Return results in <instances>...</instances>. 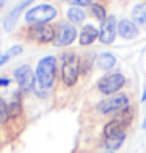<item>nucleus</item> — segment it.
Segmentation results:
<instances>
[{"label":"nucleus","instance_id":"nucleus-8","mask_svg":"<svg viewBox=\"0 0 146 153\" xmlns=\"http://www.w3.org/2000/svg\"><path fill=\"white\" fill-rule=\"evenodd\" d=\"M29 36H30V39L36 41V42L46 44V42H50V41L55 39V30L49 24H36L29 30Z\"/></svg>","mask_w":146,"mask_h":153},{"label":"nucleus","instance_id":"nucleus-19","mask_svg":"<svg viewBox=\"0 0 146 153\" xmlns=\"http://www.w3.org/2000/svg\"><path fill=\"white\" fill-rule=\"evenodd\" d=\"M91 13L94 14V17L96 19H99V20H105L107 19V14H105V10H104V6L102 5H97V3H94V5H91Z\"/></svg>","mask_w":146,"mask_h":153},{"label":"nucleus","instance_id":"nucleus-5","mask_svg":"<svg viewBox=\"0 0 146 153\" xmlns=\"http://www.w3.org/2000/svg\"><path fill=\"white\" fill-rule=\"evenodd\" d=\"M129 106V99L127 95L124 94H118V95H113V97H108V99L102 100L99 105H97V111L102 114H108V113H118V111H124Z\"/></svg>","mask_w":146,"mask_h":153},{"label":"nucleus","instance_id":"nucleus-18","mask_svg":"<svg viewBox=\"0 0 146 153\" xmlns=\"http://www.w3.org/2000/svg\"><path fill=\"white\" fill-rule=\"evenodd\" d=\"M10 117H11L10 116V108L6 105V102L2 99V95H0V123H5Z\"/></svg>","mask_w":146,"mask_h":153},{"label":"nucleus","instance_id":"nucleus-22","mask_svg":"<svg viewBox=\"0 0 146 153\" xmlns=\"http://www.w3.org/2000/svg\"><path fill=\"white\" fill-rule=\"evenodd\" d=\"M10 85V78H0V86H8Z\"/></svg>","mask_w":146,"mask_h":153},{"label":"nucleus","instance_id":"nucleus-14","mask_svg":"<svg viewBox=\"0 0 146 153\" xmlns=\"http://www.w3.org/2000/svg\"><path fill=\"white\" fill-rule=\"evenodd\" d=\"M97 64H99V67L102 69V71H110V69H113V66L116 64V58L113 56L112 53H102L99 59H97Z\"/></svg>","mask_w":146,"mask_h":153},{"label":"nucleus","instance_id":"nucleus-21","mask_svg":"<svg viewBox=\"0 0 146 153\" xmlns=\"http://www.w3.org/2000/svg\"><path fill=\"white\" fill-rule=\"evenodd\" d=\"M69 3L74 6H88L91 5V0H69Z\"/></svg>","mask_w":146,"mask_h":153},{"label":"nucleus","instance_id":"nucleus-15","mask_svg":"<svg viewBox=\"0 0 146 153\" xmlns=\"http://www.w3.org/2000/svg\"><path fill=\"white\" fill-rule=\"evenodd\" d=\"M68 19L69 22L72 24H82L85 20V11H83L80 6H71L68 10Z\"/></svg>","mask_w":146,"mask_h":153},{"label":"nucleus","instance_id":"nucleus-1","mask_svg":"<svg viewBox=\"0 0 146 153\" xmlns=\"http://www.w3.org/2000/svg\"><path fill=\"white\" fill-rule=\"evenodd\" d=\"M130 108L121 111V114L116 117L115 120L108 122L105 127H104V137H105V145L107 149L116 150L121 147L123 141L126 139V128L127 125L130 123Z\"/></svg>","mask_w":146,"mask_h":153},{"label":"nucleus","instance_id":"nucleus-17","mask_svg":"<svg viewBox=\"0 0 146 153\" xmlns=\"http://www.w3.org/2000/svg\"><path fill=\"white\" fill-rule=\"evenodd\" d=\"M22 45H13V47H10V50L6 52V53H3V55H0V66H3L8 59H11L13 56H17V55H20L22 53Z\"/></svg>","mask_w":146,"mask_h":153},{"label":"nucleus","instance_id":"nucleus-10","mask_svg":"<svg viewBox=\"0 0 146 153\" xmlns=\"http://www.w3.org/2000/svg\"><path fill=\"white\" fill-rule=\"evenodd\" d=\"M116 36V19L113 16H108L101 25L99 41L102 44H112Z\"/></svg>","mask_w":146,"mask_h":153},{"label":"nucleus","instance_id":"nucleus-9","mask_svg":"<svg viewBox=\"0 0 146 153\" xmlns=\"http://www.w3.org/2000/svg\"><path fill=\"white\" fill-rule=\"evenodd\" d=\"M14 78L17 81L19 88L22 91H30L33 89V85H35V74L32 71L30 66H20L14 71Z\"/></svg>","mask_w":146,"mask_h":153},{"label":"nucleus","instance_id":"nucleus-20","mask_svg":"<svg viewBox=\"0 0 146 153\" xmlns=\"http://www.w3.org/2000/svg\"><path fill=\"white\" fill-rule=\"evenodd\" d=\"M20 109H22V108H20V103H19V100L16 99V100L10 105V116H13V117L17 116V114L20 113Z\"/></svg>","mask_w":146,"mask_h":153},{"label":"nucleus","instance_id":"nucleus-11","mask_svg":"<svg viewBox=\"0 0 146 153\" xmlns=\"http://www.w3.org/2000/svg\"><path fill=\"white\" fill-rule=\"evenodd\" d=\"M32 2H35V0H22V2H20L14 10H11V11H10V14L6 16L5 22H3V28H5L6 31H11L13 28H14V25H16V22H17L19 16L22 14V11H24Z\"/></svg>","mask_w":146,"mask_h":153},{"label":"nucleus","instance_id":"nucleus-16","mask_svg":"<svg viewBox=\"0 0 146 153\" xmlns=\"http://www.w3.org/2000/svg\"><path fill=\"white\" fill-rule=\"evenodd\" d=\"M132 19H134L137 24L146 25V2L137 5L134 8V11H132Z\"/></svg>","mask_w":146,"mask_h":153},{"label":"nucleus","instance_id":"nucleus-2","mask_svg":"<svg viewBox=\"0 0 146 153\" xmlns=\"http://www.w3.org/2000/svg\"><path fill=\"white\" fill-rule=\"evenodd\" d=\"M55 71H57V59H55V56H46L43 59H39L36 66V72H35L38 85L44 89H49L53 85Z\"/></svg>","mask_w":146,"mask_h":153},{"label":"nucleus","instance_id":"nucleus-4","mask_svg":"<svg viewBox=\"0 0 146 153\" xmlns=\"http://www.w3.org/2000/svg\"><path fill=\"white\" fill-rule=\"evenodd\" d=\"M61 76L66 86H74L79 78V58L75 53L63 55V66H61Z\"/></svg>","mask_w":146,"mask_h":153},{"label":"nucleus","instance_id":"nucleus-24","mask_svg":"<svg viewBox=\"0 0 146 153\" xmlns=\"http://www.w3.org/2000/svg\"><path fill=\"white\" fill-rule=\"evenodd\" d=\"M143 128L146 130V119H144V123H143Z\"/></svg>","mask_w":146,"mask_h":153},{"label":"nucleus","instance_id":"nucleus-23","mask_svg":"<svg viewBox=\"0 0 146 153\" xmlns=\"http://www.w3.org/2000/svg\"><path fill=\"white\" fill-rule=\"evenodd\" d=\"M6 2H8V0H0V8H2V6H5Z\"/></svg>","mask_w":146,"mask_h":153},{"label":"nucleus","instance_id":"nucleus-13","mask_svg":"<svg viewBox=\"0 0 146 153\" xmlns=\"http://www.w3.org/2000/svg\"><path fill=\"white\" fill-rule=\"evenodd\" d=\"M97 38H99V31H97L93 25H85L80 31L79 41H80V45H90V44H93Z\"/></svg>","mask_w":146,"mask_h":153},{"label":"nucleus","instance_id":"nucleus-3","mask_svg":"<svg viewBox=\"0 0 146 153\" xmlns=\"http://www.w3.org/2000/svg\"><path fill=\"white\" fill-rule=\"evenodd\" d=\"M55 17H57V8L52 6V5H47V3L33 6V8H30L25 14V20L29 24H33V25L47 24Z\"/></svg>","mask_w":146,"mask_h":153},{"label":"nucleus","instance_id":"nucleus-12","mask_svg":"<svg viewBox=\"0 0 146 153\" xmlns=\"http://www.w3.org/2000/svg\"><path fill=\"white\" fill-rule=\"evenodd\" d=\"M118 33L120 36L124 39H135L138 36V27L135 25V22L127 19H123L118 22Z\"/></svg>","mask_w":146,"mask_h":153},{"label":"nucleus","instance_id":"nucleus-6","mask_svg":"<svg viewBox=\"0 0 146 153\" xmlns=\"http://www.w3.org/2000/svg\"><path fill=\"white\" fill-rule=\"evenodd\" d=\"M124 83H126L124 75L115 72V74H108V75L104 76V78H101L97 81V88H99V91L102 94L110 95V94H115L116 91H120L124 86Z\"/></svg>","mask_w":146,"mask_h":153},{"label":"nucleus","instance_id":"nucleus-7","mask_svg":"<svg viewBox=\"0 0 146 153\" xmlns=\"http://www.w3.org/2000/svg\"><path fill=\"white\" fill-rule=\"evenodd\" d=\"M75 38H77V30H75V27L68 24V22H63V24L58 25V30L55 31L53 42H55V45L63 47V45L72 44Z\"/></svg>","mask_w":146,"mask_h":153}]
</instances>
